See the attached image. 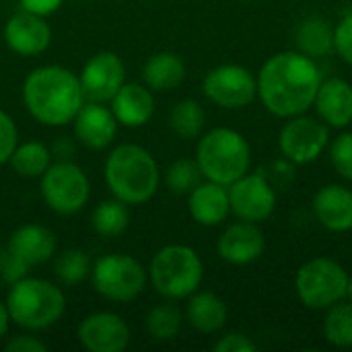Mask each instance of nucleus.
<instances>
[{
    "label": "nucleus",
    "mask_w": 352,
    "mask_h": 352,
    "mask_svg": "<svg viewBox=\"0 0 352 352\" xmlns=\"http://www.w3.org/2000/svg\"><path fill=\"white\" fill-rule=\"evenodd\" d=\"M256 82L266 111L289 120L314 107L322 72L316 60L301 52H278L262 64Z\"/></svg>",
    "instance_id": "1"
},
{
    "label": "nucleus",
    "mask_w": 352,
    "mask_h": 352,
    "mask_svg": "<svg viewBox=\"0 0 352 352\" xmlns=\"http://www.w3.org/2000/svg\"><path fill=\"white\" fill-rule=\"evenodd\" d=\"M23 103L43 126H66L85 103L78 74L64 66H39L23 82Z\"/></svg>",
    "instance_id": "2"
},
{
    "label": "nucleus",
    "mask_w": 352,
    "mask_h": 352,
    "mask_svg": "<svg viewBox=\"0 0 352 352\" xmlns=\"http://www.w3.org/2000/svg\"><path fill=\"white\" fill-rule=\"evenodd\" d=\"M161 182L155 157L140 144H120L105 161V184L113 198L128 206L148 202Z\"/></svg>",
    "instance_id": "3"
},
{
    "label": "nucleus",
    "mask_w": 352,
    "mask_h": 352,
    "mask_svg": "<svg viewBox=\"0 0 352 352\" xmlns=\"http://www.w3.org/2000/svg\"><path fill=\"white\" fill-rule=\"evenodd\" d=\"M10 322L29 332H39L58 324L66 311V297L60 287L43 278H21L6 295Z\"/></svg>",
    "instance_id": "4"
},
{
    "label": "nucleus",
    "mask_w": 352,
    "mask_h": 352,
    "mask_svg": "<svg viewBox=\"0 0 352 352\" xmlns=\"http://www.w3.org/2000/svg\"><path fill=\"white\" fill-rule=\"evenodd\" d=\"M196 163L204 179L231 186L250 171L252 148L241 132L233 128H214L200 138Z\"/></svg>",
    "instance_id": "5"
},
{
    "label": "nucleus",
    "mask_w": 352,
    "mask_h": 352,
    "mask_svg": "<svg viewBox=\"0 0 352 352\" xmlns=\"http://www.w3.org/2000/svg\"><path fill=\"white\" fill-rule=\"evenodd\" d=\"M148 278L161 297L169 301L188 299L202 285L204 264L198 252L190 245H165L153 256Z\"/></svg>",
    "instance_id": "6"
},
{
    "label": "nucleus",
    "mask_w": 352,
    "mask_h": 352,
    "mask_svg": "<svg viewBox=\"0 0 352 352\" xmlns=\"http://www.w3.org/2000/svg\"><path fill=\"white\" fill-rule=\"evenodd\" d=\"M346 268L332 258H311L295 274V293L307 309L326 311L346 299Z\"/></svg>",
    "instance_id": "7"
},
{
    "label": "nucleus",
    "mask_w": 352,
    "mask_h": 352,
    "mask_svg": "<svg viewBox=\"0 0 352 352\" xmlns=\"http://www.w3.org/2000/svg\"><path fill=\"white\" fill-rule=\"evenodd\" d=\"M95 291L116 303L134 301L146 287L148 272L132 256L107 254L99 258L91 268Z\"/></svg>",
    "instance_id": "8"
},
{
    "label": "nucleus",
    "mask_w": 352,
    "mask_h": 352,
    "mask_svg": "<svg viewBox=\"0 0 352 352\" xmlns=\"http://www.w3.org/2000/svg\"><path fill=\"white\" fill-rule=\"evenodd\" d=\"M41 198L58 214H76L89 202L91 184L87 173L72 161H58L41 175Z\"/></svg>",
    "instance_id": "9"
},
{
    "label": "nucleus",
    "mask_w": 352,
    "mask_h": 352,
    "mask_svg": "<svg viewBox=\"0 0 352 352\" xmlns=\"http://www.w3.org/2000/svg\"><path fill=\"white\" fill-rule=\"evenodd\" d=\"M202 91L206 99L219 107L243 109L258 97V82L245 66L221 64L204 76Z\"/></svg>",
    "instance_id": "10"
},
{
    "label": "nucleus",
    "mask_w": 352,
    "mask_h": 352,
    "mask_svg": "<svg viewBox=\"0 0 352 352\" xmlns=\"http://www.w3.org/2000/svg\"><path fill=\"white\" fill-rule=\"evenodd\" d=\"M330 142V132L324 122L305 113L289 118L278 134L280 153L295 165L314 163Z\"/></svg>",
    "instance_id": "11"
},
{
    "label": "nucleus",
    "mask_w": 352,
    "mask_h": 352,
    "mask_svg": "<svg viewBox=\"0 0 352 352\" xmlns=\"http://www.w3.org/2000/svg\"><path fill=\"white\" fill-rule=\"evenodd\" d=\"M227 190L231 212L239 221L262 223L270 219L276 208V194L264 173H245L227 186Z\"/></svg>",
    "instance_id": "12"
},
{
    "label": "nucleus",
    "mask_w": 352,
    "mask_h": 352,
    "mask_svg": "<svg viewBox=\"0 0 352 352\" xmlns=\"http://www.w3.org/2000/svg\"><path fill=\"white\" fill-rule=\"evenodd\" d=\"M78 78L85 99L109 103L126 82V66L116 52H99L87 60Z\"/></svg>",
    "instance_id": "13"
},
{
    "label": "nucleus",
    "mask_w": 352,
    "mask_h": 352,
    "mask_svg": "<svg viewBox=\"0 0 352 352\" xmlns=\"http://www.w3.org/2000/svg\"><path fill=\"white\" fill-rule=\"evenodd\" d=\"M76 336L82 349L89 352H124L130 344L128 324L111 311L87 316L78 324Z\"/></svg>",
    "instance_id": "14"
},
{
    "label": "nucleus",
    "mask_w": 352,
    "mask_h": 352,
    "mask_svg": "<svg viewBox=\"0 0 352 352\" xmlns=\"http://www.w3.org/2000/svg\"><path fill=\"white\" fill-rule=\"evenodd\" d=\"M266 248V239L258 223L239 221L229 225L219 241H217V254L221 260L233 266H248L262 258Z\"/></svg>",
    "instance_id": "15"
},
{
    "label": "nucleus",
    "mask_w": 352,
    "mask_h": 352,
    "mask_svg": "<svg viewBox=\"0 0 352 352\" xmlns=\"http://www.w3.org/2000/svg\"><path fill=\"white\" fill-rule=\"evenodd\" d=\"M4 41L19 56H37L52 43V29L45 16L19 10L4 25Z\"/></svg>",
    "instance_id": "16"
},
{
    "label": "nucleus",
    "mask_w": 352,
    "mask_h": 352,
    "mask_svg": "<svg viewBox=\"0 0 352 352\" xmlns=\"http://www.w3.org/2000/svg\"><path fill=\"white\" fill-rule=\"evenodd\" d=\"M72 124L78 142H82L93 151L107 148L118 134V120L111 107H105L103 103H95V101H89L87 105L82 103Z\"/></svg>",
    "instance_id": "17"
},
{
    "label": "nucleus",
    "mask_w": 352,
    "mask_h": 352,
    "mask_svg": "<svg viewBox=\"0 0 352 352\" xmlns=\"http://www.w3.org/2000/svg\"><path fill=\"white\" fill-rule=\"evenodd\" d=\"M314 214L318 223L332 233L352 229V190L340 184H328L314 196Z\"/></svg>",
    "instance_id": "18"
},
{
    "label": "nucleus",
    "mask_w": 352,
    "mask_h": 352,
    "mask_svg": "<svg viewBox=\"0 0 352 352\" xmlns=\"http://www.w3.org/2000/svg\"><path fill=\"white\" fill-rule=\"evenodd\" d=\"M56 235L43 225L27 223L12 231L6 248L29 268L45 264L56 254Z\"/></svg>",
    "instance_id": "19"
},
{
    "label": "nucleus",
    "mask_w": 352,
    "mask_h": 352,
    "mask_svg": "<svg viewBox=\"0 0 352 352\" xmlns=\"http://www.w3.org/2000/svg\"><path fill=\"white\" fill-rule=\"evenodd\" d=\"M314 107L328 128H346L352 124V85L344 78L322 80Z\"/></svg>",
    "instance_id": "20"
},
{
    "label": "nucleus",
    "mask_w": 352,
    "mask_h": 352,
    "mask_svg": "<svg viewBox=\"0 0 352 352\" xmlns=\"http://www.w3.org/2000/svg\"><path fill=\"white\" fill-rule=\"evenodd\" d=\"M188 196H190L188 210L192 219L202 227H219L231 214L227 186L206 179V182H200Z\"/></svg>",
    "instance_id": "21"
},
{
    "label": "nucleus",
    "mask_w": 352,
    "mask_h": 352,
    "mask_svg": "<svg viewBox=\"0 0 352 352\" xmlns=\"http://www.w3.org/2000/svg\"><path fill=\"white\" fill-rule=\"evenodd\" d=\"M109 103L118 124L126 128H140L148 124L155 113L153 93L146 85L140 82H124Z\"/></svg>",
    "instance_id": "22"
},
{
    "label": "nucleus",
    "mask_w": 352,
    "mask_h": 352,
    "mask_svg": "<svg viewBox=\"0 0 352 352\" xmlns=\"http://www.w3.org/2000/svg\"><path fill=\"white\" fill-rule=\"evenodd\" d=\"M188 299L190 301L186 307V320L194 330L202 334H217L225 328L227 305L219 295L210 291H200V293L196 291Z\"/></svg>",
    "instance_id": "23"
},
{
    "label": "nucleus",
    "mask_w": 352,
    "mask_h": 352,
    "mask_svg": "<svg viewBox=\"0 0 352 352\" xmlns=\"http://www.w3.org/2000/svg\"><path fill=\"white\" fill-rule=\"evenodd\" d=\"M186 78V64L175 52L151 56L142 68V80L151 91H171Z\"/></svg>",
    "instance_id": "24"
},
{
    "label": "nucleus",
    "mask_w": 352,
    "mask_h": 352,
    "mask_svg": "<svg viewBox=\"0 0 352 352\" xmlns=\"http://www.w3.org/2000/svg\"><path fill=\"white\" fill-rule=\"evenodd\" d=\"M297 52L318 60L334 52V27L328 19L314 14L307 16L295 33Z\"/></svg>",
    "instance_id": "25"
},
{
    "label": "nucleus",
    "mask_w": 352,
    "mask_h": 352,
    "mask_svg": "<svg viewBox=\"0 0 352 352\" xmlns=\"http://www.w3.org/2000/svg\"><path fill=\"white\" fill-rule=\"evenodd\" d=\"M12 171L21 177H41L52 165V151L43 142L31 140L16 144L14 153L8 159Z\"/></svg>",
    "instance_id": "26"
},
{
    "label": "nucleus",
    "mask_w": 352,
    "mask_h": 352,
    "mask_svg": "<svg viewBox=\"0 0 352 352\" xmlns=\"http://www.w3.org/2000/svg\"><path fill=\"white\" fill-rule=\"evenodd\" d=\"M91 225H93V231L101 237L122 235L130 225L128 204H124L118 198L101 202L99 206H95V210L91 214Z\"/></svg>",
    "instance_id": "27"
},
{
    "label": "nucleus",
    "mask_w": 352,
    "mask_h": 352,
    "mask_svg": "<svg viewBox=\"0 0 352 352\" xmlns=\"http://www.w3.org/2000/svg\"><path fill=\"white\" fill-rule=\"evenodd\" d=\"M206 113L204 107L194 99H182L169 113V128L184 140L198 138L204 130Z\"/></svg>",
    "instance_id": "28"
},
{
    "label": "nucleus",
    "mask_w": 352,
    "mask_h": 352,
    "mask_svg": "<svg viewBox=\"0 0 352 352\" xmlns=\"http://www.w3.org/2000/svg\"><path fill=\"white\" fill-rule=\"evenodd\" d=\"M324 338L336 349H352V301H338L326 309Z\"/></svg>",
    "instance_id": "29"
},
{
    "label": "nucleus",
    "mask_w": 352,
    "mask_h": 352,
    "mask_svg": "<svg viewBox=\"0 0 352 352\" xmlns=\"http://www.w3.org/2000/svg\"><path fill=\"white\" fill-rule=\"evenodd\" d=\"M184 316L177 305L173 303H161L153 307L146 316V332L157 342L173 340L182 330Z\"/></svg>",
    "instance_id": "30"
},
{
    "label": "nucleus",
    "mask_w": 352,
    "mask_h": 352,
    "mask_svg": "<svg viewBox=\"0 0 352 352\" xmlns=\"http://www.w3.org/2000/svg\"><path fill=\"white\" fill-rule=\"evenodd\" d=\"M91 260L82 250H66L58 256L56 264H54V274L60 280V285L64 287H74L78 283H82L89 274H91Z\"/></svg>",
    "instance_id": "31"
},
{
    "label": "nucleus",
    "mask_w": 352,
    "mask_h": 352,
    "mask_svg": "<svg viewBox=\"0 0 352 352\" xmlns=\"http://www.w3.org/2000/svg\"><path fill=\"white\" fill-rule=\"evenodd\" d=\"M202 182V171L196 159H177L167 167L165 184L173 194H190Z\"/></svg>",
    "instance_id": "32"
},
{
    "label": "nucleus",
    "mask_w": 352,
    "mask_h": 352,
    "mask_svg": "<svg viewBox=\"0 0 352 352\" xmlns=\"http://www.w3.org/2000/svg\"><path fill=\"white\" fill-rule=\"evenodd\" d=\"M330 161L334 171L346 179L352 182V132H344L338 138L332 140L330 144Z\"/></svg>",
    "instance_id": "33"
},
{
    "label": "nucleus",
    "mask_w": 352,
    "mask_h": 352,
    "mask_svg": "<svg viewBox=\"0 0 352 352\" xmlns=\"http://www.w3.org/2000/svg\"><path fill=\"white\" fill-rule=\"evenodd\" d=\"M19 144V130L6 111H0V165L8 163Z\"/></svg>",
    "instance_id": "34"
},
{
    "label": "nucleus",
    "mask_w": 352,
    "mask_h": 352,
    "mask_svg": "<svg viewBox=\"0 0 352 352\" xmlns=\"http://www.w3.org/2000/svg\"><path fill=\"white\" fill-rule=\"evenodd\" d=\"M334 52L352 66V14H346L334 27Z\"/></svg>",
    "instance_id": "35"
},
{
    "label": "nucleus",
    "mask_w": 352,
    "mask_h": 352,
    "mask_svg": "<svg viewBox=\"0 0 352 352\" xmlns=\"http://www.w3.org/2000/svg\"><path fill=\"white\" fill-rule=\"evenodd\" d=\"M27 272H29V266L23 264L8 248H4L0 252V278L6 285H14L16 280L25 278Z\"/></svg>",
    "instance_id": "36"
},
{
    "label": "nucleus",
    "mask_w": 352,
    "mask_h": 352,
    "mask_svg": "<svg viewBox=\"0 0 352 352\" xmlns=\"http://www.w3.org/2000/svg\"><path fill=\"white\" fill-rule=\"evenodd\" d=\"M214 352H256L258 346L256 342L245 336V334H239V332H231V334H225L221 336L214 346H212Z\"/></svg>",
    "instance_id": "37"
},
{
    "label": "nucleus",
    "mask_w": 352,
    "mask_h": 352,
    "mask_svg": "<svg viewBox=\"0 0 352 352\" xmlns=\"http://www.w3.org/2000/svg\"><path fill=\"white\" fill-rule=\"evenodd\" d=\"M6 352H45L47 344L41 342L39 338L31 336V334H19L12 336L6 344H4Z\"/></svg>",
    "instance_id": "38"
},
{
    "label": "nucleus",
    "mask_w": 352,
    "mask_h": 352,
    "mask_svg": "<svg viewBox=\"0 0 352 352\" xmlns=\"http://www.w3.org/2000/svg\"><path fill=\"white\" fill-rule=\"evenodd\" d=\"M19 4H21V10L33 12L39 16H50L60 10L64 0H19Z\"/></svg>",
    "instance_id": "39"
},
{
    "label": "nucleus",
    "mask_w": 352,
    "mask_h": 352,
    "mask_svg": "<svg viewBox=\"0 0 352 352\" xmlns=\"http://www.w3.org/2000/svg\"><path fill=\"white\" fill-rule=\"evenodd\" d=\"M50 151H52V157H58L60 161H70V157H72V153H74V146H72L70 140L58 138Z\"/></svg>",
    "instance_id": "40"
},
{
    "label": "nucleus",
    "mask_w": 352,
    "mask_h": 352,
    "mask_svg": "<svg viewBox=\"0 0 352 352\" xmlns=\"http://www.w3.org/2000/svg\"><path fill=\"white\" fill-rule=\"evenodd\" d=\"M8 324H10V316H8L6 303H2V301H0V340L6 336V332H8Z\"/></svg>",
    "instance_id": "41"
},
{
    "label": "nucleus",
    "mask_w": 352,
    "mask_h": 352,
    "mask_svg": "<svg viewBox=\"0 0 352 352\" xmlns=\"http://www.w3.org/2000/svg\"><path fill=\"white\" fill-rule=\"evenodd\" d=\"M346 299L352 301V274L349 276V289H346Z\"/></svg>",
    "instance_id": "42"
}]
</instances>
